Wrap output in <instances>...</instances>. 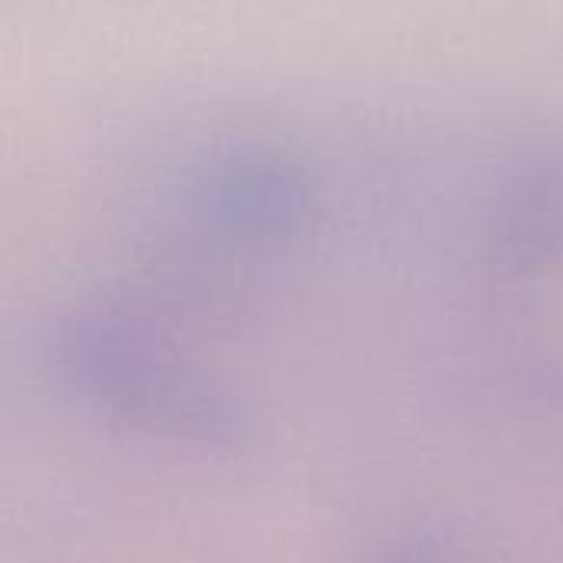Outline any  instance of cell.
Listing matches in <instances>:
<instances>
[{
    "label": "cell",
    "mask_w": 563,
    "mask_h": 563,
    "mask_svg": "<svg viewBox=\"0 0 563 563\" xmlns=\"http://www.w3.org/2000/svg\"><path fill=\"white\" fill-rule=\"evenodd\" d=\"M59 369L99 419L155 445L234 455L261 435L257 412L241 393L125 310L73 317L59 336Z\"/></svg>",
    "instance_id": "cell-1"
},
{
    "label": "cell",
    "mask_w": 563,
    "mask_h": 563,
    "mask_svg": "<svg viewBox=\"0 0 563 563\" xmlns=\"http://www.w3.org/2000/svg\"><path fill=\"white\" fill-rule=\"evenodd\" d=\"M185 198L208 231L247 244L290 241L313 218L307 172L284 148L261 142L224 145L198 158Z\"/></svg>",
    "instance_id": "cell-2"
}]
</instances>
